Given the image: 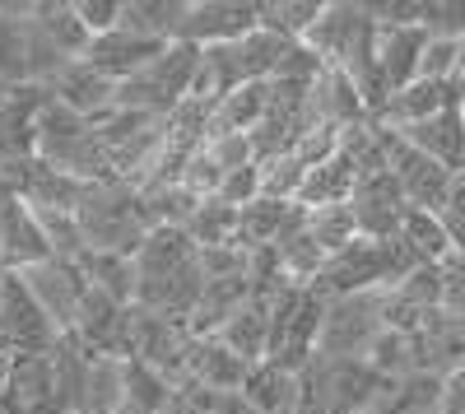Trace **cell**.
Returning <instances> with one entry per match:
<instances>
[{"label": "cell", "mask_w": 465, "mask_h": 414, "mask_svg": "<svg viewBox=\"0 0 465 414\" xmlns=\"http://www.w3.org/2000/svg\"><path fill=\"white\" fill-rule=\"evenodd\" d=\"M140 289L135 308L163 312L177 321H191L205 293V271H201V247L186 229H153L135 256Z\"/></svg>", "instance_id": "6da1fadb"}, {"label": "cell", "mask_w": 465, "mask_h": 414, "mask_svg": "<svg viewBox=\"0 0 465 414\" xmlns=\"http://www.w3.org/2000/svg\"><path fill=\"white\" fill-rule=\"evenodd\" d=\"M326 303L331 298L312 284H284L270 298V363H280L289 372H302L317 363Z\"/></svg>", "instance_id": "7a4b0ae2"}, {"label": "cell", "mask_w": 465, "mask_h": 414, "mask_svg": "<svg viewBox=\"0 0 465 414\" xmlns=\"http://www.w3.org/2000/svg\"><path fill=\"white\" fill-rule=\"evenodd\" d=\"M381 330H386V289L331 298L317 354L322 359H363Z\"/></svg>", "instance_id": "3957f363"}, {"label": "cell", "mask_w": 465, "mask_h": 414, "mask_svg": "<svg viewBox=\"0 0 465 414\" xmlns=\"http://www.w3.org/2000/svg\"><path fill=\"white\" fill-rule=\"evenodd\" d=\"M381 140H386V168L396 172L401 192L410 201V210H442L447 205V192H451V168H442L438 159H429L423 149H414L401 131L381 126Z\"/></svg>", "instance_id": "277c9868"}, {"label": "cell", "mask_w": 465, "mask_h": 414, "mask_svg": "<svg viewBox=\"0 0 465 414\" xmlns=\"http://www.w3.org/2000/svg\"><path fill=\"white\" fill-rule=\"evenodd\" d=\"M0 335L15 345V354H52V345L61 340V330L19 271H5V284H0Z\"/></svg>", "instance_id": "5b68a950"}, {"label": "cell", "mask_w": 465, "mask_h": 414, "mask_svg": "<svg viewBox=\"0 0 465 414\" xmlns=\"http://www.w3.org/2000/svg\"><path fill=\"white\" fill-rule=\"evenodd\" d=\"M24 284L33 289V298L43 303V312L52 317V326L61 335H70L74 326H80V312H84V298H89V280L80 271V261H43V266H28L19 271Z\"/></svg>", "instance_id": "8992f818"}, {"label": "cell", "mask_w": 465, "mask_h": 414, "mask_svg": "<svg viewBox=\"0 0 465 414\" xmlns=\"http://www.w3.org/2000/svg\"><path fill=\"white\" fill-rule=\"evenodd\" d=\"M261 28V5L256 0H191L186 5V24L177 43L191 47H228V43H242L247 33Z\"/></svg>", "instance_id": "52a82bcc"}, {"label": "cell", "mask_w": 465, "mask_h": 414, "mask_svg": "<svg viewBox=\"0 0 465 414\" xmlns=\"http://www.w3.org/2000/svg\"><path fill=\"white\" fill-rule=\"evenodd\" d=\"M349 210H354V219H359V233L381 242V238H396V233H401V223H405V214H410V201H405V192H401L396 172L386 168V172L359 177L354 196H349Z\"/></svg>", "instance_id": "ba28073f"}, {"label": "cell", "mask_w": 465, "mask_h": 414, "mask_svg": "<svg viewBox=\"0 0 465 414\" xmlns=\"http://www.w3.org/2000/svg\"><path fill=\"white\" fill-rule=\"evenodd\" d=\"M52 261V242L37 223L28 201H15L10 210H0V271H28Z\"/></svg>", "instance_id": "9c48e42d"}, {"label": "cell", "mask_w": 465, "mask_h": 414, "mask_svg": "<svg viewBox=\"0 0 465 414\" xmlns=\"http://www.w3.org/2000/svg\"><path fill=\"white\" fill-rule=\"evenodd\" d=\"M173 47V43H168ZM163 52V43H149V37H135V33H126V28H116V33H107V37H94L89 43V52H84V61L103 74V80H112L116 89H122L126 80H135V74Z\"/></svg>", "instance_id": "30bf717a"}, {"label": "cell", "mask_w": 465, "mask_h": 414, "mask_svg": "<svg viewBox=\"0 0 465 414\" xmlns=\"http://www.w3.org/2000/svg\"><path fill=\"white\" fill-rule=\"evenodd\" d=\"M372 24L368 5H354V0H326V10L317 19V28L302 37L307 47H312L326 65H340L349 56V47L363 37V28Z\"/></svg>", "instance_id": "8fae6325"}, {"label": "cell", "mask_w": 465, "mask_h": 414, "mask_svg": "<svg viewBox=\"0 0 465 414\" xmlns=\"http://www.w3.org/2000/svg\"><path fill=\"white\" fill-rule=\"evenodd\" d=\"M247 372H252V363L242 354H232L219 335H196L191 359H186V378H196L214 396H228V391H242Z\"/></svg>", "instance_id": "7c38bea8"}, {"label": "cell", "mask_w": 465, "mask_h": 414, "mask_svg": "<svg viewBox=\"0 0 465 414\" xmlns=\"http://www.w3.org/2000/svg\"><path fill=\"white\" fill-rule=\"evenodd\" d=\"M429 37L433 33L423 24H414V28H377V56H381V74H386V84H391V94H401L419 80Z\"/></svg>", "instance_id": "4fadbf2b"}, {"label": "cell", "mask_w": 465, "mask_h": 414, "mask_svg": "<svg viewBox=\"0 0 465 414\" xmlns=\"http://www.w3.org/2000/svg\"><path fill=\"white\" fill-rule=\"evenodd\" d=\"M312 112H317V122H326V126H335V131H349V126L372 122L359 84L349 80L340 65H326L322 80L312 84Z\"/></svg>", "instance_id": "5bb4252c"}, {"label": "cell", "mask_w": 465, "mask_h": 414, "mask_svg": "<svg viewBox=\"0 0 465 414\" xmlns=\"http://www.w3.org/2000/svg\"><path fill=\"white\" fill-rule=\"evenodd\" d=\"M414 149H423L429 159H438L442 168L460 172L465 168V107H447L438 117L419 122V126H405L401 131Z\"/></svg>", "instance_id": "9a60e30c"}, {"label": "cell", "mask_w": 465, "mask_h": 414, "mask_svg": "<svg viewBox=\"0 0 465 414\" xmlns=\"http://www.w3.org/2000/svg\"><path fill=\"white\" fill-rule=\"evenodd\" d=\"M265 107H270V84H242V89L223 94L210 112V140L252 135L265 122Z\"/></svg>", "instance_id": "2e32d148"}, {"label": "cell", "mask_w": 465, "mask_h": 414, "mask_svg": "<svg viewBox=\"0 0 465 414\" xmlns=\"http://www.w3.org/2000/svg\"><path fill=\"white\" fill-rule=\"evenodd\" d=\"M219 340L232 350V354H242L252 368L270 359V298H247V303L238 308V317H232L223 330H219Z\"/></svg>", "instance_id": "e0dca14e"}, {"label": "cell", "mask_w": 465, "mask_h": 414, "mask_svg": "<svg viewBox=\"0 0 465 414\" xmlns=\"http://www.w3.org/2000/svg\"><path fill=\"white\" fill-rule=\"evenodd\" d=\"M186 5L191 0H126L122 10V28L135 37H149V43H177L182 24H186Z\"/></svg>", "instance_id": "ac0fdd59"}, {"label": "cell", "mask_w": 465, "mask_h": 414, "mask_svg": "<svg viewBox=\"0 0 465 414\" xmlns=\"http://www.w3.org/2000/svg\"><path fill=\"white\" fill-rule=\"evenodd\" d=\"M372 414H442V378L438 372H410L386 382Z\"/></svg>", "instance_id": "d6986e66"}, {"label": "cell", "mask_w": 465, "mask_h": 414, "mask_svg": "<svg viewBox=\"0 0 465 414\" xmlns=\"http://www.w3.org/2000/svg\"><path fill=\"white\" fill-rule=\"evenodd\" d=\"M242 396L256 405V414H298V372L265 359L247 372Z\"/></svg>", "instance_id": "ffe728a7"}, {"label": "cell", "mask_w": 465, "mask_h": 414, "mask_svg": "<svg viewBox=\"0 0 465 414\" xmlns=\"http://www.w3.org/2000/svg\"><path fill=\"white\" fill-rule=\"evenodd\" d=\"M80 271H84V280H89L98 293H107V298H116V303L135 308V289H140L135 256H116V251H84V256H80Z\"/></svg>", "instance_id": "44dd1931"}, {"label": "cell", "mask_w": 465, "mask_h": 414, "mask_svg": "<svg viewBox=\"0 0 465 414\" xmlns=\"http://www.w3.org/2000/svg\"><path fill=\"white\" fill-rule=\"evenodd\" d=\"M33 24L43 28L70 61H84L94 33L84 28V19H80V10H74V5H65V0H56V5H52V0H43V5H33Z\"/></svg>", "instance_id": "7402d4cb"}, {"label": "cell", "mask_w": 465, "mask_h": 414, "mask_svg": "<svg viewBox=\"0 0 465 414\" xmlns=\"http://www.w3.org/2000/svg\"><path fill=\"white\" fill-rule=\"evenodd\" d=\"M293 205H298V201H270V196L252 201V205L242 210V223H238V247H242V251L275 247V242H280V233H284V219H289V210H293Z\"/></svg>", "instance_id": "603a6c76"}, {"label": "cell", "mask_w": 465, "mask_h": 414, "mask_svg": "<svg viewBox=\"0 0 465 414\" xmlns=\"http://www.w3.org/2000/svg\"><path fill=\"white\" fill-rule=\"evenodd\" d=\"M401 238L429 261V266H447V261L456 256V242L447 233V223L433 214V210H410L405 223H401Z\"/></svg>", "instance_id": "cb8c5ba5"}, {"label": "cell", "mask_w": 465, "mask_h": 414, "mask_svg": "<svg viewBox=\"0 0 465 414\" xmlns=\"http://www.w3.org/2000/svg\"><path fill=\"white\" fill-rule=\"evenodd\" d=\"M322 10H326V0H265L261 5V28L289 37V43H302V37L317 28Z\"/></svg>", "instance_id": "d4e9b609"}, {"label": "cell", "mask_w": 465, "mask_h": 414, "mask_svg": "<svg viewBox=\"0 0 465 414\" xmlns=\"http://www.w3.org/2000/svg\"><path fill=\"white\" fill-rule=\"evenodd\" d=\"M173 400V378L140 359H126V405L140 414H163Z\"/></svg>", "instance_id": "484cf974"}, {"label": "cell", "mask_w": 465, "mask_h": 414, "mask_svg": "<svg viewBox=\"0 0 465 414\" xmlns=\"http://www.w3.org/2000/svg\"><path fill=\"white\" fill-rule=\"evenodd\" d=\"M238 223H242V210L223 205L219 196L201 205V214L191 219V238H196V247H238Z\"/></svg>", "instance_id": "4316f807"}, {"label": "cell", "mask_w": 465, "mask_h": 414, "mask_svg": "<svg viewBox=\"0 0 465 414\" xmlns=\"http://www.w3.org/2000/svg\"><path fill=\"white\" fill-rule=\"evenodd\" d=\"M312 238H317V247H322L326 256H335V251H344L349 242L363 238L354 210H349V201H344V205H317V210H312Z\"/></svg>", "instance_id": "83f0119b"}, {"label": "cell", "mask_w": 465, "mask_h": 414, "mask_svg": "<svg viewBox=\"0 0 465 414\" xmlns=\"http://www.w3.org/2000/svg\"><path fill=\"white\" fill-rule=\"evenodd\" d=\"M74 10H80L84 28L94 37H107L122 28V10H126V0H74Z\"/></svg>", "instance_id": "f1b7e54d"}, {"label": "cell", "mask_w": 465, "mask_h": 414, "mask_svg": "<svg viewBox=\"0 0 465 414\" xmlns=\"http://www.w3.org/2000/svg\"><path fill=\"white\" fill-rule=\"evenodd\" d=\"M438 219L447 223V233L456 242V256L465 251V168L451 177V192H447V205L438 210Z\"/></svg>", "instance_id": "f546056e"}, {"label": "cell", "mask_w": 465, "mask_h": 414, "mask_svg": "<svg viewBox=\"0 0 465 414\" xmlns=\"http://www.w3.org/2000/svg\"><path fill=\"white\" fill-rule=\"evenodd\" d=\"M442 414H465V363L442 378Z\"/></svg>", "instance_id": "4dcf8cb0"}, {"label": "cell", "mask_w": 465, "mask_h": 414, "mask_svg": "<svg viewBox=\"0 0 465 414\" xmlns=\"http://www.w3.org/2000/svg\"><path fill=\"white\" fill-rule=\"evenodd\" d=\"M214 414H256V405H252L242 391H228V396L214 400Z\"/></svg>", "instance_id": "1f68e13d"}, {"label": "cell", "mask_w": 465, "mask_h": 414, "mask_svg": "<svg viewBox=\"0 0 465 414\" xmlns=\"http://www.w3.org/2000/svg\"><path fill=\"white\" fill-rule=\"evenodd\" d=\"M24 414H70V409H65L61 400H37V405H28Z\"/></svg>", "instance_id": "d6a6232c"}, {"label": "cell", "mask_w": 465, "mask_h": 414, "mask_svg": "<svg viewBox=\"0 0 465 414\" xmlns=\"http://www.w3.org/2000/svg\"><path fill=\"white\" fill-rule=\"evenodd\" d=\"M10 89H15V84H5V80H0V107L10 103Z\"/></svg>", "instance_id": "836d02e7"}, {"label": "cell", "mask_w": 465, "mask_h": 414, "mask_svg": "<svg viewBox=\"0 0 465 414\" xmlns=\"http://www.w3.org/2000/svg\"><path fill=\"white\" fill-rule=\"evenodd\" d=\"M122 414H140V409H131V405H126V409H122Z\"/></svg>", "instance_id": "e575fe53"}]
</instances>
